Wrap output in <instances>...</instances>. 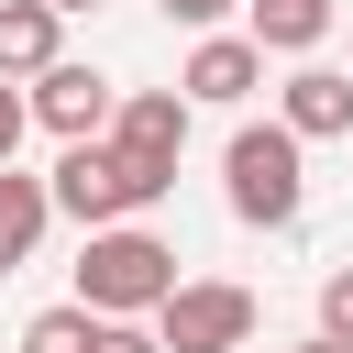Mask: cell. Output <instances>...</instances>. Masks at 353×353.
<instances>
[{
  "mask_svg": "<svg viewBox=\"0 0 353 353\" xmlns=\"http://www.w3.org/2000/svg\"><path fill=\"white\" fill-rule=\"evenodd\" d=\"M188 276H176V243H154V232H88V254H77V309L88 320H154L165 298H176Z\"/></svg>",
  "mask_w": 353,
  "mask_h": 353,
  "instance_id": "obj_1",
  "label": "cell"
},
{
  "mask_svg": "<svg viewBox=\"0 0 353 353\" xmlns=\"http://www.w3.org/2000/svg\"><path fill=\"white\" fill-rule=\"evenodd\" d=\"M221 188H232V221L254 232H287L309 210V165H298V132L287 121H243L232 154H221Z\"/></svg>",
  "mask_w": 353,
  "mask_h": 353,
  "instance_id": "obj_2",
  "label": "cell"
},
{
  "mask_svg": "<svg viewBox=\"0 0 353 353\" xmlns=\"http://www.w3.org/2000/svg\"><path fill=\"white\" fill-rule=\"evenodd\" d=\"M44 188H55V210H66V221H88V232H121V221H132V210H154L176 176H154V165H132V154H110V143H66Z\"/></svg>",
  "mask_w": 353,
  "mask_h": 353,
  "instance_id": "obj_3",
  "label": "cell"
},
{
  "mask_svg": "<svg viewBox=\"0 0 353 353\" xmlns=\"http://www.w3.org/2000/svg\"><path fill=\"white\" fill-rule=\"evenodd\" d=\"M154 342H165V353H243V342H254V287L188 276V287L154 309Z\"/></svg>",
  "mask_w": 353,
  "mask_h": 353,
  "instance_id": "obj_4",
  "label": "cell"
},
{
  "mask_svg": "<svg viewBox=\"0 0 353 353\" xmlns=\"http://www.w3.org/2000/svg\"><path fill=\"white\" fill-rule=\"evenodd\" d=\"M22 99H33V121H44L55 143H110V121H121V88H110L99 66H77V55H66V66H44Z\"/></svg>",
  "mask_w": 353,
  "mask_h": 353,
  "instance_id": "obj_5",
  "label": "cell"
},
{
  "mask_svg": "<svg viewBox=\"0 0 353 353\" xmlns=\"http://www.w3.org/2000/svg\"><path fill=\"white\" fill-rule=\"evenodd\" d=\"M110 154H132V165L176 176V154H188V99H176V88H121V121H110Z\"/></svg>",
  "mask_w": 353,
  "mask_h": 353,
  "instance_id": "obj_6",
  "label": "cell"
},
{
  "mask_svg": "<svg viewBox=\"0 0 353 353\" xmlns=\"http://www.w3.org/2000/svg\"><path fill=\"white\" fill-rule=\"evenodd\" d=\"M254 88H265V44H254V33H199V55H188L176 99H221V110H243Z\"/></svg>",
  "mask_w": 353,
  "mask_h": 353,
  "instance_id": "obj_7",
  "label": "cell"
},
{
  "mask_svg": "<svg viewBox=\"0 0 353 353\" xmlns=\"http://www.w3.org/2000/svg\"><path fill=\"white\" fill-rule=\"evenodd\" d=\"M276 121H287L298 143L353 132V77H342V66H298V77H287V99H276Z\"/></svg>",
  "mask_w": 353,
  "mask_h": 353,
  "instance_id": "obj_8",
  "label": "cell"
},
{
  "mask_svg": "<svg viewBox=\"0 0 353 353\" xmlns=\"http://www.w3.org/2000/svg\"><path fill=\"white\" fill-rule=\"evenodd\" d=\"M55 33H66V22H55L44 0H0V77H11V88H33L44 66H66V44H55Z\"/></svg>",
  "mask_w": 353,
  "mask_h": 353,
  "instance_id": "obj_9",
  "label": "cell"
},
{
  "mask_svg": "<svg viewBox=\"0 0 353 353\" xmlns=\"http://www.w3.org/2000/svg\"><path fill=\"white\" fill-rule=\"evenodd\" d=\"M44 221H55V188H44V176H22V165H0V276H11V265H33Z\"/></svg>",
  "mask_w": 353,
  "mask_h": 353,
  "instance_id": "obj_10",
  "label": "cell"
},
{
  "mask_svg": "<svg viewBox=\"0 0 353 353\" xmlns=\"http://www.w3.org/2000/svg\"><path fill=\"white\" fill-rule=\"evenodd\" d=\"M331 33V0H254V44L265 55H309Z\"/></svg>",
  "mask_w": 353,
  "mask_h": 353,
  "instance_id": "obj_11",
  "label": "cell"
},
{
  "mask_svg": "<svg viewBox=\"0 0 353 353\" xmlns=\"http://www.w3.org/2000/svg\"><path fill=\"white\" fill-rule=\"evenodd\" d=\"M22 353H99V320L66 298V309H33L22 320Z\"/></svg>",
  "mask_w": 353,
  "mask_h": 353,
  "instance_id": "obj_12",
  "label": "cell"
},
{
  "mask_svg": "<svg viewBox=\"0 0 353 353\" xmlns=\"http://www.w3.org/2000/svg\"><path fill=\"white\" fill-rule=\"evenodd\" d=\"M320 342H342V353H353V265H331V276H320Z\"/></svg>",
  "mask_w": 353,
  "mask_h": 353,
  "instance_id": "obj_13",
  "label": "cell"
},
{
  "mask_svg": "<svg viewBox=\"0 0 353 353\" xmlns=\"http://www.w3.org/2000/svg\"><path fill=\"white\" fill-rule=\"evenodd\" d=\"M22 132H33V99H22V88H11V77H0V165H11V154H22Z\"/></svg>",
  "mask_w": 353,
  "mask_h": 353,
  "instance_id": "obj_14",
  "label": "cell"
},
{
  "mask_svg": "<svg viewBox=\"0 0 353 353\" xmlns=\"http://www.w3.org/2000/svg\"><path fill=\"white\" fill-rule=\"evenodd\" d=\"M99 353H165L154 320H99Z\"/></svg>",
  "mask_w": 353,
  "mask_h": 353,
  "instance_id": "obj_15",
  "label": "cell"
},
{
  "mask_svg": "<svg viewBox=\"0 0 353 353\" xmlns=\"http://www.w3.org/2000/svg\"><path fill=\"white\" fill-rule=\"evenodd\" d=\"M221 11H232V0H165V22H188V33H210Z\"/></svg>",
  "mask_w": 353,
  "mask_h": 353,
  "instance_id": "obj_16",
  "label": "cell"
},
{
  "mask_svg": "<svg viewBox=\"0 0 353 353\" xmlns=\"http://www.w3.org/2000/svg\"><path fill=\"white\" fill-rule=\"evenodd\" d=\"M44 11H55V22H66V11H99V0H44Z\"/></svg>",
  "mask_w": 353,
  "mask_h": 353,
  "instance_id": "obj_17",
  "label": "cell"
},
{
  "mask_svg": "<svg viewBox=\"0 0 353 353\" xmlns=\"http://www.w3.org/2000/svg\"><path fill=\"white\" fill-rule=\"evenodd\" d=\"M298 353H342V342H320V331H309V342H298Z\"/></svg>",
  "mask_w": 353,
  "mask_h": 353,
  "instance_id": "obj_18",
  "label": "cell"
}]
</instances>
